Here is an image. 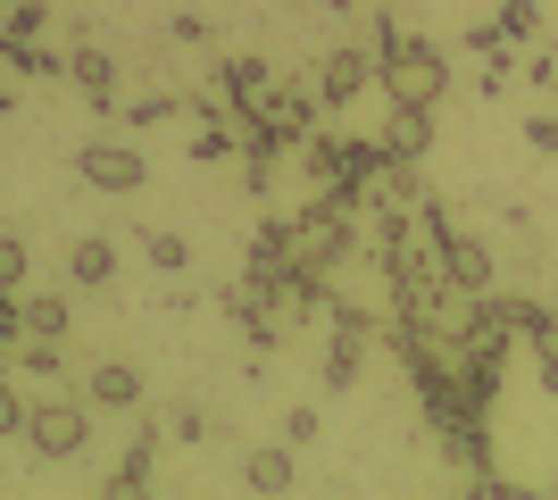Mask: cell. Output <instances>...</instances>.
Listing matches in <instances>:
<instances>
[{
    "mask_svg": "<svg viewBox=\"0 0 558 500\" xmlns=\"http://www.w3.org/2000/svg\"><path fill=\"white\" fill-rule=\"evenodd\" d=\"M375 84H384L392 109H434V100L450 93V50L442 42H409V34H400V42L375 59Z\"/></svg>",
    "mask_w": 558,
    "mask_h": 500,
    "instance_id": "obj_1",
    "label": "cell"
},
{
    "mask_svg": "<svg viewBox=\"0 0 558 500\" xmlns=\"http://www.w3.org/2000/svg\"><path fill=\"white\" fill-rule=\"evenodd\" d=\"M25 451L50 459V467L84 459V451H93V401H75V392H43V401H25Z\"/></svg>",
    "mask_w": 558,
    "mask_h": 500,
    "instance_id": "obj_2",
    "label": "cell"
},
{
    "mask_svg": "<svg viewBox=\"0 0 558 500\" xmlns=\"http://www.w3.org/2000/svg\"><path fill=\"white\" fill-rule=\"evenodd\" d=\"M350 251H359V225H350V209H333V200H308V209L292 217V267H301V276H333Z\"/></svg>",
    "mask_w": 558,
    "mask_h": 500,
    "instance_id": "obj_3",
    "label": "cell"
},
{
    "mask_svg": "<svg viewBox=\"0 0 558 500\" xmlns=\"http://www.w3.org/2000/svg\"><path fill=\"white\" fill-rule=\"evenodd\" d=\"M75 175H84L93 192H109V200H125V192L150 184V159H142L134 143H84L75 150Z\"/></svg>",
    "mask_w": 558,
    "mask_h": 500,
    "instance_id": "obj_4",
    "label": "cell"
},
{
    "mask_svg": "<svg viewBox=\"0 0 558 500\" xmlns=\"http://www.w3.org/2000/svg\"><path fill=\"white\" fill-rule=\"evenodd\" d=\"M359 93H375V50H326L317 59V109H350Z\"/></svg>",
    "mask_w": 558,
    "mask_h": 500,
    "instance_id": "obj_5",
    "label": "cell"
},
{
    "mask_svg": "<svg viewBox=\"0 0 558 500\" xmlns=\"http://www.w3.org/2000/svg\"><path fill=\"white\" fill-rule=\"evenodd\" d=\"M150 476H159V417H142V426H134L125 459L109 467V492H150Z\"/></svg>",
    "mask_w": 558,
    "mask_h": 500,
    "instance_id": "obj_6",
    "label": "cell"
},
{
    "mask_svg": "<svg viewBox=\"0 0 558 500\" xmlns=\"http://www.w3.org/2000/svg\"><path fill=\"white\" fill-rule=\"evenodd\" d=\"M68 84H75V93H93V118H117V59H109V50H93V42H84V50H68Z\"/></svg>",
    "mask_w": 558,
    "mask_h": 500,
    "instance_id": "obj_7",
    "label": "cell"
},
{
    "mask_svg": "<svg viewBox=\"0 0 558 500\" xmlns=\"http://www.w3.org/2000/svg\"><path fill=\"white\" fill-rule=\"evenodd\" d=\"M84 401L93 408H142V376L125 367V358H100L93 376H84Z\"/></svg>",
    "mask_w": 558,
    "mask_h": 500,
    "instance_id": "obj_8",
    "label": "cell"
},
{
    "mask_svg": "<svg viewBox=\"0 0 558 500\" xmlns=\"http://www.w3.org/2000/svg\"><path fill=\"white\" fill-rule=\"evenodd\" d=\"M375 143H384V159H409V167H417L425 143H434V109H392V125H384Z\"/></svg>",
    "mask_w": 558,
    "mask_h": 500,
    "instance_id": "obj_9",
    "label": "cell"
},
{
    "mask_svg": "<svg viewBox=\"0 0 558 500\" xmlns=\"http://www.w3.org/2000/svg\"><path fill=\"white\" fill-rule=\"evenodd\" d=\"M267 84H276V68H267V59H251V50L217 68V93H226V109H251V100L267 93Z\"/></svg>",
    "mask_w": 558,
    "mask_h": 500,
    "instance_id": "obj_10",
    "label": "cell"
},
{
    "mask_svg": "<svg viewBox=\"0 0 558 500\" xmlns=\"http://www.w3.org/2000/svg\"><path fill=\"white\" fill-rule=\"evenodd\" d=\"M242 484H251V492H292V484H301V467H292V442H267V451H251V459H242Z\"/></svg>",
    "mask_w": 558,
    "mask_h": 500,
    "instance_id": "obj_11",
    "label": "cell"
},
{
    "mask_svg": "<svg viewBox=\"0 0 558 500\" xmlns=\"http://www.w3.org/2000/svg\"><path fill=\"white\" fill-rule=\"evenodd\" d=\"M109 276H117V242H109V234H84V242H75V251H68V284L100 292V284H109Z\"/></svg>",
    "mask_w": 558,
    "mask_h": 500,
    "instance_id": "obj_12",
    "label": "cell"
},
{
    "mask_svg": "<svg viewBox=\"0 0 558 500\" xmlns=\"http://www.w3.org/2000/svg\"><path fill=\"white\" fill-rule=\"evenodd\" d=\"M0 68L50 84V75H68V50H43V34H34V42H9V34H0Z\"/></svg>",
    "mask_w": 558,
    "mask_h": 500,
    "instance_id": "obj_13",
    "label": "cell"
},
{
    "mask_svg": "<svg viewBox=\"0 0 558 500\" xmlns=\"http://www.w3.org/2000/svg\"><path fill=\"white\" fill-rule=\"evenodd\" d=\"M359 358H367V333L333 326V342H326V392H359Z\"/></svg>",
    "mask_w": 558,
    "mask_h": 500,
    "instance_id": "obj_14",
    "label": "cell"
},
{
    "mask_svg": "<svg viewBox=\"0 0 558 500\" xmlns=\"http://www.w3.org/2000/svg\"><path fill=\"white\" fill-rule=\"evenodd\" d=\"M17 309H25V333H43V342H68V326H75V309L59 292H25Z\"/></svg>",
    "mask_w": 558,
    "mask_h": 500,
    "instance_id": "obj_15",
    "label": "cell"
},
{
    "mask_svg": "<svg viewBox=\"0 0 558 500\" xmlns=\"http://www.w3.org/2000/svg\"><path fill=\"white\" fill-rule=\"evenodd\" d=\"M192 100L184 93H142L134 109H117V125H125V134H150V125H167V118H184Z\"/></svg>",
    "mask_w": 558,
    "mask_h": 500,
    "instance_id": "obj_16",
    "label": "cell"
},
{
    "mask_svg": "<svg viewBox=\"0 0 558 500\" xmlns=\"http://www.w3.org/2000/svg\"><path fill=\"white\" fill-rule=\"evenodd\" d=\"M142 259H150V267H159V276H184V267H192V242L184 234H167V225H142Z\"/></svg>",
    "mask_w": 558,
    "mask_h": 500,
    "instance_id": "obj_17",
    "label": "cell"
},
{
    "mask_svg": "<svg viewBox=\"0 0 558 500\" xmlns=\"http://www.w3.org/2000/svg\"><path fill=\"white\" fill-rule=\"evenodd\" d=\"M17 367H25V376H59V367H68V358H59V342H43V333H17Z\"/></svg>",
    "mask_w": 558,
    "mask_h": 500,
    "instance_id": "obj_18",
    "label": "cell"
},
{
    "mask_svg": "<svg viewBox=\"0 0 558 500\" xmlns=\"http://www.w3.org/2000/svg\"><path fill=\"white\" fill-rule=\"evenodd\" d=\"M25 276H34V251H25V234H0V292H25Z\"/></svg>",
    "mask_w": 558,
    "mask_h": 500,
    "instance_id": "obj_19",
    "label": "cell"
},
{
    "mask_svg": "<svg viewBox=\"0 0 558 500\" xmlns=\"http://www.w3.org/2000/svg\"><path fill=\"white\" fill-rule=\"evenodd\" d=\"M17 434H25V383L0 367V442H17Z\"/></svg>",
    "mask_w": 558,
    "mask_h": 500,
    "instance_id": "obj_20",
    "label": "cell"
},
{
    "mask_svg": "<svg viewBox=\"0 0 558 500\" xmlns=\"http://www.w3.org/2000/svg\"><path fill=\"white\" fill-rule=\"evenodd\" d=\"M43 0H9V17H0V34H9V42H34V34H43Z\"/></svg>",
    "mask_w": 558,
    "mask_h": 500,
    "instance_id": "obj_21",
    "label": "cell"
},
{
    "mask_svg": "<svg viewBox=\"0 0 558 500\" xmlns=\"http://www.w3.org/2000/svg\"><path fill=\"white\" fill-rule=\"evenodd\" d=\"M500 34H509V42H534V34H542V9H534V0H500Z\"/></svg>",
    "mask_w": 558,
    "mask_h": 500,
    "instance_id": "obj_22",
    "label": "cell"
},
{
    "mask_svg": "<svg viewBox=\"0 0 558 500\" xmlns=\"http://www.w3.org/2000/svg\"><path fill=\"white\" fill-rule=\"evenodd\" d=\"M525 143H534V150H558V100H550V109H534V118H525Z\"/></svg>",
    "mask_w": 558,
    "mask_h": 500,
    "instance_id": "obj_23",
    "label": "cell"
},
{
    "mask_svg": "<svg viewBox=\"0 0 558 500\" xmlns=\"http://www.w3.org/2000/svg\"><path fill=\"white\" fill-rule=\"evenodd\" d=\"M17 333H25V309H17V292H0V351H17Z\"/></svg>",
    "mask_w": 558,
    "mask_h": 500,
    "instance_id": "obj_24",
    "label": "cell"
},
{
    "mask_svg": "<svg viewBox=\"0 0 558 500\" xmlns=\"http://www.w3.org/2000/svg\"><path fill=\"white\" fill-rule=\"evenodd\" d=\"M167 42H209V17H192V9H184V17H167Z\"/></svg>",
    "mask_w": 558,
    "mask_h": 500,
    "instance_id": "obj_25",
    "label": "cell"
},
{
    "mask_svg": "<svg viewBox=\"0 0 558 500\" xmlns=\"http://www.w3.org/2000/svg\"><path fill=\"white\" fill-rule=\"evenodd\" d=\"M283 442H317V408H292V417H283Z\"/></svg>",
    "mask_w": 558,
    "mask_h": 500,
    "instance_id": "obj_26",
    "label": "cell"
},
{
    "mask_svg": "<svg viewBox=\"0 0 558 500\" xmlns=\"http://www.w3.org/2000/svg\"><path fill=\"white\" fill-rule=\"evenodd\" d=\"M534 358H542V392L558 401V351H534Z\"/></svg>",
    "mask_w": 558,
    "mask_h": 500,
    "instance_id": "obj_27",
    "label": "cell"
},
{
    "mask_svg": "<svg viewBox=\"0 0 558 500\" xmlns=\"http://www.w3.org/2000/svg\"><path fill=\"white\" fill-rule=\"evenodd\" d=\"M534 351H558V317H542V333H534Z\"/></svg>",
    "mask_w": 558,
    "mask_h": 500,
    "instance_id": "obj_28",
    "label": "cell"
},
{
    "mask_svg": "<svg viewBox=\"0 0 558 500\" xmlns=\"http://www.w3.org/2000/svg\"><path fill=\"white\" fill-rule=\"evenodd\" d=\"M9 109H17V93H9V84H0V118H9Z\"/></svg>",
    "mask_w": 558,
    "mask_h": 500,
    "instance_id": "obj_29",
    "label": "cell"
},
{
    "mask_svg": "<svg viewBox=\"0 0 558 500\" xmlns=\"http://www.w3.org/2000/svg\"><path fill=\"white\" fill-rule=\"evenodd\" d=\"M317 9H359V0H317Z\"/></svg>",
    "mask_w": 558,
    "mask_h": 500,
    "instance_id": "obj_30",
    "label": "cell"
}]
</instances>
